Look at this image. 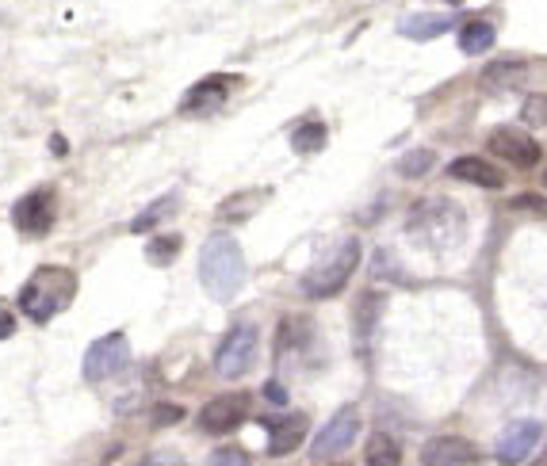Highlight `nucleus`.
Returning a JSON list of instances; mask_svg holds the SVG:
<instances>
[{
	"mask_svg": "<svg viewBox=\"0 0 547 466\" xmlns=\"http://www.w3.org/2000/svg\"><path fill=\"white\" fill-rule=\"evenodd\" d=\"M73 298H77V272H73V268H62V264H43V268H35L31 279L23 283L20 310L35 321V325H46V321L58 318L62 310H69Z\"/></svg>",
	"mask_w": 547,
	"mask_h": 466,
	"instance_id": "1",
	"label": "nucleus"
},
{
	"mask_svg": "<svg viewBox=\"0 0 547 466\" xmlns=\"http://www.w3.org/2000/svg\"><path fill=\"white\" fill-rule=\"evenodd\" d=\"M199 283L215 302H230L245 283V256L230 233H215L199 249Z\"/></svg>",
	"mask_w": 547,
	"mask_h": 466,
	"instance_id": "2",
	"label": "nucleus"
},
{
	"mask_svg": "<svg viewBox=\"0 0 547 466\" xmlns=\"http://www.w3.org/2000/svg\"><path fill=\"white\" fill-rule=\"evenodd\" d=\"M463 211L456 203H448V199H425V203H417L410 218H406V233L414 237L417 245H425V249H452V245H460L463 241Z\"/></svg>",
	"mask_w": 547,
	"mask_h": 466,
	"instance_id": "3",
	"label": "nucleus"
},
{
	"mask_svg": "<svg viewBox=\"0 0 547 466\" xmlns=\"http://www.w3.org/2000/svg\"><path fill=\"white\" fill-rule=\"evenodd\" d=\"M356 268H360V241L349 237V241H341L337 249H329L326 256H318L314 268L303 276L299 287H303V295L307 298H333L349 287V279Z\"/></svg>",
	"mask_w": 547,
	"mask_h": 466,
	"instance_id": "4",
	"label": "nucleus"
},
{
	"mask_svg": "<svg viewBox=\"0 0 547 466\" xmlns=\"http://www.w3.org/2000/svg\"><path fill=\"white\" fill-rule=\"evenodd\" d=\"M257 325L253 321H238L226 337H222L219 352H215V371H219L222 379H241L253 363H257Z\"/></svg>",
	"mask_w": 547,
	"mask_h": 466,
	"instance_id": "5",
	"label": "nucleus"
},
{
	"mask_svg": "<svg viewBox=\"0 0 547 466\" xmlns=\"http://www.w3.org/2000/svg\"><path fill=\"white\" fill-rule=\"evenodd\" d=\"M58 222V195L54 188H35L27 191L20 203L12 207V226L27 237H46Z\"/></svg>",
	"mask_w": 547,
	"mask_h": 466,
	"instance_id": "6",
	"label": "nucleus"
},
{
	"mask_svg": "<svg viewBox=\"0 0 547 466\" xmlns=\"http://www.w3.org/2000/svg\"><path fill=\"white\" fill-rule=\"evenodd\" d=\"M360 436V409L356 405H341L333 417L326 421V428L318 432V440L310 444V455L322 463V459H337L352 447V440Z\"/></svg>",
	"mask_w": 547,
	"mask_h": 466,
	"instance_id": "7",
	"label": "nucleus"
},
{
	"mask_svg": "<svg viewBox=\"0 0 547 466\" xmlns=\"http://www.w3.org/2000/svg\"><path fill=\"white\" fill-rule=\"evenodd\" d=\"M131 360V344L123 333H108V337L92 340L85 352V363H81V371H85L88 382H108L111 375H119L123 367Z\"/></svg>",
	"mask_w": 547,
	"mask_h": 466,
	"instance_id": "8",
	"label": "nucleus"
},
{
	"mask_svg": "<svg viewBox=\"0 0 547 466\" xmlns=\"http://www.w3.org/2000/svg\"><path fill=\"white\" fill-rule=\"evenodd\" d=\"M490 153L498 161H505V165H513V169H536L540 157H544V149H540V142L532 134L513 127H498L490 134Z\"/></svg>",
	"mask_w": 547,
	"mask_h": 466,
	"instance_id": "9",
	"label": "nucleus"
},
{
	"mask_svg": "<svg viewBox=\"0 0 547 466\" xmlns=\"http://www.w3.org/2000/svg\"><path fill=\"white\" fill-rule=\"evenodd\" d=\"M249 413V394H222L199 409V428L207 436H230Z\"/></svg>",
	"mask_w": 547,
	"mask_h": 466,
	"instance_id": "10",
	"label": "nucleus"
},
{
	"mask_svg": "<svg viewBox=\"0 0 547 466\" xmlns=\"http://www.w3.org/2000/svg\"><path fill=\"white\" fill-rule=\"evenodd\" d=\"M479 447L463 436H433L421 447V466H479Z\"/></svg>",
	"mask_w": 547,
	"mask_h": 466,
	"instance_id": "11",
	"label": "nucleus"
},
{
	"mask_svg": "<svg viewBox=\"0 0 547 466\" xmlns=\"http://www.w3.org/2000/svg\"><path fill=\"white\" fill-rule=\"evenodd\" d=\"M536 440H540V424L536 421L505 424V432L498 436V447H494V459L502 466H521L536 451Z\"/></svg>",
	"mask_w": 547,
	"mask_h": 466,
	"instance_id": "12",
	"label": "nucleus"
},
{
	"mask_svg": "<svg viewBox=\"0 0 547 466\" xmlns=\"http://www.w3.org/2000/svg\"><path fill=\"white\" fill-rule=\"evenodd\" d=\"M307 413H284L276 421H268V455L284 459L291 451H299V444L307 440Z\"/></svg>",
	"mask_w": 547,
	"mask_h": 466,
	"instance_id": "13",
	"label": "nucleus"
},
{
	"mask_svg": "<svg viewBox=\"0 0 547 466\" xmlns=\"http://www.w3.org/2000/svg\"><path fill=\"white\" fill-rule=\"evenodd\" d=\"M452 27H456L452 12H414V16L398 20V31L406 39H414V43H429V39H437V35L452 31Z\"/></svg>",
	"mask_w": 547,
	"mask_h": 466,
	"instance_id": "14",
	"label": "nucleus"
},
{
	"mask_svg": "<svg viewBox=\"0 0 547 466\" xmlns=\"http://www.w3.org/2000/svg\"><path fill=\"white\" fill-rule=\"evenodd\" d=\"M448 172H452L456 180H463V184H475V188H490V191L505 188L502 169L490 165V161H482V157H456V161L448 165Z\"/></svg>",
	"mask_w": 547,
	"mask_h": 466,
	"instance_id": "15",
	"label": "nucleus"
},
{
	"mask_svg": "<svg viewBox=\"0 0 547 466\" xmlns=\"http://www.w3.org/2000/svg\"><path fill=\"white\" fill-rule=\"evenodd\" d=\"M226 92H230V77H207V81H199V85L184 96L180 111H188V115H196V111H211V107L226 104Z\"/></svg>",
	"mask_w": 547,
	"mask_h": 466,
	"instance_id": "16",
	"label": "nucleus"
},
{
	"mask_svg": "<svg viewBox=\"0 0 547 466\" xmlns=\"http://www.w3.org/2000/svg\"><path fill=\"white\" fill-rule=\"evenodd\" d=\"M364 466H402V444L391 432H372L364 447Z\"/></svg>",
	"mask_w": 547,
	"mask_h": 466,
	"instance_id": "17",
	"label": "nucleus"
},
{
	"mask_svg": "<svg viewBox=\"0 0 547 466\" xmlns=\"http://www.w3.org/2000/svg\"><path fill=\"white\" fill-rule=\"evenodd\" d=\"M498 39V31H494V23L486 20H471L460 27V50L463 54H486L490 46Z\"/></svg>",
	"mask_w": 547,
	"mask_h": 466,
	"instance_id": "18",
	"label": "nucleus"
},
{
	"mask_svg": "<svg viewBox=\"0 0 547 466\" xmlns=\"http://www.w3.org/2000/svg\"><path fill=\"white\" fill-rule=\"evenodd\" d=\"M383 310V298L375 295V291H368V295H360V302H356V344L364 348L368 344V333L375 329V314Z\"/></svg>",
	"mask_w": 547,
	"mask_h": 466,
	"instance_id": "19",
	"label": "nucleus"
},
{
	"mask_svg": "<svg viewBox=\"0 0 547 466\" xmlns=\"http://www.w3.org/2000/svg\"><path fill=\"white\" fill-rule=\"evenodd\" d=\"M322 146H326V123L310 119V123L291 130V149H295V153H318Z\"/></svg>",
	"mask_w": 547,
	"mask_h": 466,
	"instance_id": "20",
	"label": "nucleus"
},
{
	"mask_svg": "<svg viewBox=\"0 0 547 466\" xmlns=\"http://www.w3.org/2000/svg\"><path fill=\"white\" fill-rule=\"evenodd\" d=\"M310 337V321L307 318H287L280 325V340H276V356H287L295 348H303Z\"/></svg>",
	"mask_w": 547,
	"mask_h": 466,
	"instance_id": "21",
	"label": "nucleus"
},
{
	"mask_svg": "<svg viewBox=\"0 0 547 466\" xmlns=\"http://www.w3.org/2000/svg\"><path fill=\"white\" fill-rule=\"evenodd\" d=\"M437 165V153L433 149H410L402 161H398V176H406V180H417V176H425V172Z\"/></svg>",
	"mask_w": 547,
	"mask_h": 466,
	"instance_id": "22",
	"label": "nucleus"
},
{
	"mask_svg": "<svg viewBox=\"0 0 547 466\" xmlns=\"http://www.w3.org/2000/svg\"><path fill=\"white\" fill-rule=\"evenodd\" d=\"M268 199V191H241V199H230L219 207V218H241V214H253Z\"/></svg>",
	"mask_w": 547,
	"mask_h": 466,
	"instance_id": "23",
	"label": "nucleus"
},
{
	"mask_svg": "<svg viewBox=\"0 0 547 466\" xmlns=\"http://www.w3.org/2000/svg\"><path fill=\"white\" fill-rule=\"evenodd\" d=\"M176 253H180V237H154V241H150V249H146L150 264H157V268L173 264Z\"/></svg>",
	"mask_w": 547,
	"mask_h": 466,
	"instance_id": "24",
	"label": "nucleus"
},
{
	"mask_svg": "<svg viewBox=\"0 0 547 466\" xmlns=\"http://www.w3.org/2000/svg\"><path fill=\"white\" fill-rule=\"evenodd\" d=\"M173 207H176V199H173V195H165V199H161V203H157V207H150V211H142V214H138V218H134V222H131V230H134V233H146V230H154L157 222H161V218H165V214L173 211Z\"/></svg>",
	"mask_w": 547,
	"mask_h": 466,
	"instance_id": "25",
	"label": "nucleus"
},
{
	"mask_svg": "<svg viewBox=\"0 0 547 466\" xmlns=\"http://www.w3.org/2000/svg\"><path fill=\"white\" fill-rule=\"evenodd\" d=\"M207 466H253V463H249V455H245L241 447H219V451L207 459Z\"/></svg>",
	"mask_w": 547,
	"mask_h": 466,
	"instance_id": "26",
	"label": "nucleus"
},
{
	"mask_svg": "<svg viewBox=\"0 0 547 466\" xmlns=\"http://www.w3.org/2000/svg\"><path fill=\"white\" fill-rule=\"evenodd\" d=\"M176 421H184V409L180 405H157L154 409V428H169V424H176Z\"/></svg>",
	"mask_w": 547,
	"mask_h": 466,
	"instance_id": "27",
	"label": "nucleus"
},
{
	"mask_svg": "<svg viewBox=\"0 0 547 466\" xmlns=\"http://www.w3.org/2000/svg\"><path fill=\"white\" fill-rule=\"evenodd\" d=\"M525 123H547V96H532V100H528Z\"/></svg>",
	"mask_w": 547,
	"mask_h": 466,
	"instance_id": "28",
	"label": "nucleus"
},
{
	"mask_svg": "<svg viewBox=\"0 0 547 466\" xmlns=\"http://www.w3.org/2000/svg\"><path fill=\"white\" fill-rule=\"evenodd\" d=\"M16 333V314L8 306H0V340H8Z\"/></svg>",
	"mask_w": 547,
	"mask_h": 466,
	"instance_id": "29",
	"label": "nucleus"
},
{
	"mask_svg": "<svg viewBox=\"0 0 547 466\" xmlns=\"http://www.w3.org/2000/svg\"><path fill=\"white\" fill-rule=\"evenodd\" d=\"M517 207H525V211H540V214H547V203H544V199H536V195H521V199H517Z\"/></svg>",
	"mask_w": 547,
	"mask_h": 466,
	"instance_id": "30",
	"label": "nucleus"
},
{
	"mask_svg": "<svg viewBox=\"0 0 547 466\" xmlns=\"http://www.w3.org/2000/svg\"><path fill=\"white\" fill-rule=\"evenodd\" d=\"M268 398H272V402H284V390H280L276 382H268Z\"/></svg>",
	"mask_w": 547,
	"mask_h": 466,
	"instance_id": "31",
	"label": "nucleus"
},
{
	"mask_svg": "<svg viewBox=\"0 0 547 466\" xmlns=\"http://www.w3.org/2000/svg\"><path fill=\"white\" fill-rule=\"evenodd\" d=\"M50 149H54V153H66V138H50Z\"/></svg>",
	"mask_w": 547,
	"mask_h": 466,
	"instance_id": "32",
	"label": "nucleus"
},
{
	"mask_svg": "<svg viewBox=\"0 0 547 466\" xmlns=\"http://www.w3.org/2000/svg\"><path fill=\"white\" fill-rule=\"evenodd\" d=\"M169 463V459H165V455H157V459H146V463H138V466H165Z\"/></svg>",
	"mask_w": 547,
	"mask_h": 466,
	"instance_id": "33",
	"label": "nucleus"
},
{
	"mask_svg": "<svg viewBox=\"0 0 547 466\" xmlns=\"http://www.w3.org/2000/svg\"><path fill=\"white\" fill-rule=\"evenodd\" d=\"M532 466H547V447H544V455H540V459H536Z\"/></svg>",
	"mask_w": 547,
	"mask_h": 466,
	"instance_id": "34",
	"label": "nucleus"
},
{
	"mask_svg": "<svg viewBox=\"0 0 547 466\" xmlns=\"http://www.w3.org/2000/svg\"><path fill=\"white\" fill-rule=\"evenodd\" d=\"M322 466H349V463H326V459H322Z\"/></svg>",
	"mask_w": 547,
	"mask_h": 466,
	"instance_id": "35",
	"label": "nucleus"
},
{
	"mask_svg": "<svg viewBox=\"0 0 547 466\" xmlns=\"http://www.w3.org/2000/svg\"><path fill=\"white\" fill-rule=\"evenodd\" d=\"M544 184H547V169H544Z\"/></svg>",
	"mask_w": 547,
	"mask_h": 466,
	"instance_id": "36",
	"label": "nucleus"
}]
</instances>
